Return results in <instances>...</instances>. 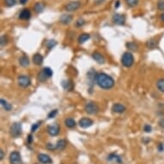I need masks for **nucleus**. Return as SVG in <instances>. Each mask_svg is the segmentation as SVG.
<instances>
[{
    "mask_svg": "<svg viewBox=\"0 0 164 164\" xmlns=\"http://www.w3.org/2000/svg\"><path fill=\"white\" fill-rule=\"evenodd\" d=\"M157 8L160 11H164V0H160V1L157 3Z\"/></svg>",
    "mask_w": 164,
    "mask_h": 164,
    "instance_id": "33",
    "label": "nucleus"
},
{
    "mask_svg": "<svg viewBox=\"0 0 164 164\" xmlns=\"http://www.w3.org/2000/svg\"><path fill=\"white\" fill-rule=\"evenodd\" d=\"M84 110L87 114H95L99 112V106L96 103L90 101L88 102L85 106H84Z\"/></svg>",
    "mask_w": 164,
    "mask_h": 164,
    "instance_id": "4",
    "label": "nucleus"
},
{
    "mask_svg": "<svg viewBox=\"0 0 164 164\" xmlns=\"http://www.w3.org/2000/svg\"><path fill=\"white\" fill-rule=\"evenodd\" d=\"M38 160L44 164H50L52 163V159L49 155H46V154H40L38 155Z\"/></svg>",
    "mask_w": 164,
    "mask_h": 164,
    "instance_id": "12",
    "label": "nucleus"
},
{
    "mask_svg": "<svg viewBox=\"0 0 164 164\" xmlns=\"http://www.w3.org/2000/svg\"><path fill=\"white\" fill-rule=\"evenodd\" d=\"M112 110L114 112V113H117V114H122L126 111V106L120 103H116V104H114L113 106H112Z\"/></svg>",
    "mask_w": 164,
    "mask_h": 164,
    "instance_id": "11",
    "label": "nucleus"
},
{
    "mask_svg": "<svg viewBox=\"0 0 164 164\" xmlns=\"http://www.w3.org/2000/svg\"><path fill=\"white\" fill-rule=\"evenodd\" d=\"M113 22L117 25H124L126 22V17L121 14H114L113 16Z\"/></svg>",
    "mask_w": 164,
    "mask_h": 164,
    "instance_id": "9",
    "label": "nucleus"
},
{
    "mask_svg": "<svg viewBox=\"0 0 164 164\" xmlns=\"http://www.w3.org/2000/svg\"><path fill=\"white\" fill-rule=\"evenodd\" d=\"M47 78H48V77L46 75V73H45L44 71L42 70V71L39 73V80H40V82H45Z\"/></svg>",
    "mask_w": 164,
    "mask_h": 164,
    "instance_id": "28",
    "label": "nucleus"
},
{
    "mask_svg": "<svg viewBox=\"0 0 164 164\" xmlns=\"http://www.w3.org/2000/svg\"><path fill=\"white\" fill-rule=\"evenodd\" d=\"M60 127L58 124H53V125H51L47 127V132L48 133L51 135V136H57L59 133H60Z\"/></svg>",
    "mask_w": 164,
    "mask_h": 164,
    "instance_id": "7",
    "label": "nucleus"
},
{
    "mask_svg": "<svg viewBox=\"0 0 164 164\" xmlns=\"http://www.w3.org/2000/svg\"><path fill=\"white\" fill-rule=\"evenodd\" d=\"M158 150L160 152H162L164 150V147H163V144H158Z\"/></svg>",
    "mask_w": 164,
    "mask_h": 164,
    "instance_id": "40",
    "label": "nucleus"
},
{
    "mask_svg": "<svg viewBox=\"0 0 164 164\" xmlns=\"http://www.w3.org/2000/svg\"><path fill=\"white\" fill-rule=\"evenodd\" d=\"M31 17V12L28 9H24L21 11L19 15V18L21 20H28Z\"/></svg>",
    "mask_w": 164,
    "mask_h": 164,
    "instance_id": "14",
    "label": "nucleus"
},
{
    "mask_svg": "<svg viewBox=\"0 0 164 164\" xmlns=\"http://www.w3.org/2000/svg\"><path fill=\"white\" fill-rule=\"evenodd\" d=\"M89 38H90V35H89V34H81V35L79 36V38H78V42H79L80 44H83V43H84L85 41H87Z\"/></svg>",
    "mask_w": 164,
    "mask_h": 164,
    "instance_id": "23",
    "label": "nucleus"
},
{
    "mask_svg": "<svg viewBox=\"0 0 164 164\" xmlns=\"http://www.w3.org/2000/svg\"><path fill=\"white\" fill-rule=\"evenodd\" d=\"M121 63L122 65L125 66V67H131L133 63H134V58H133V55L129 52H125L123 55H122V59H121Z\"/></svg>",
    "mask_w": 164,
    "mask_h": 164,
    "instance_id": "2",
    "label": "nucleus"
},
{
    "mask_svg": "<svg viewBox=\"0 0 164 164\" xmlns=\"http://www.w3.org/2000/svg\"><path fill=\"white\" fill-rule=\"evenodd\" d=\"M33 61H34V63L36 65H42V63H43V57L41 56V54H40V53L34 54V57H33Z\"/></svg>",
    "mask_w": 164,
    "mask_h": 164,
    "instance_id": "15",
    "label": "nucleus"
},
{
    "mask_svg": "<svg viewBox=\"0 0 164 164\" xmlns=\"http://www.w3.org/2000/svg\"><path fill=\"white\" fill-rule=\"evenodd\" d=\"M4 157H5V152H4L3 149H1V150H0V159L3 160Z\"/></svg>",
    "mask_w": 164,
    "mask_h": 164,
    "instance_id": "41",
    "label": "nucleus"
},
{
    "mask_svg": "<svg viewBox=\"0 0 164 164\" xmlns=\"http://www.w3.org/2000/svg\"><path fill=\"white\" fill-rule=\"evenodd\" d=\"M22 132V124H21V123L16 122V123H14V124L11 126V129H10L11 135L13 138H18L19 136H21Z\"/></svg>",
    "mask_w": 164,
    "mask_h": 164,
    "instance_id": "3",
    "label": "nucleus"
},
{
    "mask_svg": "<svg viewBox=\"0 0 164 164\" xmlns=\"http://www.w3.org/2000/svg\"><path fill=\"white\" fill-rule=\"evenodd\" d=\"M17 81H18V84L22 88H28L31 83L29 77L28 76H26V75H21L18 77Z\"/></svg>",
    "mask_w": 164,
    "mask_h": 164,
    "instance_id": "6",
    "label": "nucleus"
},
{
    "mask_svg": "<svg viewBox=\"0 0 164 164\" xmlns=\"http://www.w3.org/2000/svg\"><path fill=\"white\" fill-rule=\"evenodd\" d=\"M40 124H41V122H40H40L35 123V124H34V125L32 126V127H31V132H36V130H37V129H38V127L40 126Z\"/></svg>",
    "mask_w": 164,
    "mask_h": 164,
    "instance_id": "34",
    "label": "nucleus"
},
{
    "mask_svg": "<svg viewBox=\"0 0 164 164\" xmlns=\"http://www.w3.org/2000/svg\"><path fill=\"white\" fill-rule=\"evenodd\" d=\"M156 86L161 92L164 93V78H160L156 83Z\"/></svg>",
    "mask_w": 164,
    "mask_h": 164,
    "instance_id": "25",
    "label": "nucleus"
},
{
    "mask_svg": "<svg viewBox=\"0 0 164 164\" xmlns=\"http://www.w3.org/2000/svg\"><path fill=\"white\" fill-rule=\"evenodd\" d=\"M46 148H47L48 149H56V145L54 146L52 144H50V143H49V144H46Z\"/></svg>",
    "mask_w": 164,
    "mask_h": 164,
    "instance_id": "37",
    "label": "nucleus"
},
{
    "mask_svg": "<svg viewBox=\"0 0 164 164\" xmlns=\"http://www.w3.org/2000/svg\"><path fill=\"white\" fill-rule=\"evenodd\" d=\"M119 6H120V1H117V2H116V4H115V8H116V9H118V8H119Z\"/></svg>",
    "mask_w": 164,
    "mask_h": 164,
    "instance_id": "44",
    "label": "nucleus"
},
{
    "mask_svg": "<svg viewBox=\"0 0 164 164\" xmlns=\"http://www.w3.org/2000/svg\"><path fill=\"white\" fill-rule=\"evenodd\" d=\"M8 39L5 35H2L1 36V40H0V43H1V46H4L7 44Z\"/></svg>",
    "mask_w": 164,
    "mask_h": 164,
    "instance_id": "32",
    "label": "nucleus"
},
{
    "mask_svg": "<svg viewBox=\"0 0 164 164\" xmlns=\"http://www.w3.org/2000/svg\"><path fill=\"white\" fill-rule=\"evenodd\" d=\"M5 3L8 7H12L17 4V0H5Z\"/></svg>",
    "mask_w": 164,
    "mask_h": 164,
    "instance_id": "30",
    "label": "nucleus"
},
{
    "mask_svg": "<svg viewBox=\"0 0 164 164\" xmlns=\"http://www.w3.org/2000/svg\"><path fill=\"white\" fill-rule=\"evenodd\" d=\"M32 142H33V137H32V135H28V143L31 144Z\"/></svg>",
    "mask_w": 164,
    "mask_h": 164,
    "instance_id": "42",
    "label": "nucleus"
},
{
    "mask_svg": "<svg viewBox=\"0 0 164 164\" xmlns=\"http://www.w3.org/2000/svg\"><path fill=\"white\" fill-rule=\"evenodd\" d=\"M146 46L149 49H155L158 46V42L155 39H150L146 42Z\"/></svg>",
    "mask_w": 164,
    "mask_h": 164,
    "instance_id": "18",
    "label": "nucleus"
},
{
    "mask_svg": "<svg viewBox=\"0 0 164 164\" xmlns=\"http://www.w3.org/2000/svg\"><path fill=\"white\" fill-rule=\"evenodd\" d=\"M62 85H63V87H64V89H65L69 90V91H71V90L74 89V83H72V81H71V80L63 81Z\"/></svg>",
    "mask_w": 164,
    "mask_h": 164,
    "instance_id": "16",
    "label": "nucleus"
},
{
    "mask_svg": "<svg viewBox=\"0 0 164 164\" xmlns=\"http://www.w3.org/2000/svg\"><path fill=\"white\" fill-rule=\"evenodd\" d=\"M126 3L129 7H135L138 4V0H126Z\"/></svg>",
    "mask_w": 164,
    "mask_h": 164,
    "instance_id": "27",
    "label": "nucleus"
},
{
    "mask_svg": "<svg viewBox=\"0 0 164 164\" xmlns=\"http://www.w3.org/2000/svg\"><path fill=\"white\" fill-rule=\"evenodd\" d=\"M80 6H81V4L78 1H71L65 5V10L67 11H75L77 9H79Z\"/></svg>",
    "mask_w": 164,
    "mask_h": 164,
    "instance_id": "8",
    "label": "nucleus"
},
{
    "mask_svg": "<svg viewBox=\"0 0 164 164\" xmlns=\"http://www.w3.org/2000/svg\"><path fill=\"white\" fill-rule=\"evenodd\" d=\"M92 57H93V59H94L97 63H99V64H103V63L105 62V58L103 57L102 54L100 53V52H94V53L92 54Z\"/></svg>",
    "mask_w": 164,
    "mask_h": 164,
    "instance_id": "13",
    "label": "nucleus"
},
{
    "mask_svg": "<svg viewBox=\"0 0 164 164\" xmlns=\"http://www.w3.org/2000/svg\"><path fill=\"white\" fill-rule=\"evenodd\" d=\"M93 125V120L89 118H83L79 120V126L82 128H89Z\"/></svg>",
    "mask_w": 164,
    "mask_h": 164,
    "instance_id": "10",
    "label": "nucleus"
},
{
    "mask_svg": "<svg viewBox=\"0 0 164 164\" xmlns=\"http://www.w3.org/2000/svg\"><path fill=\"white\" fill-rule=\"evenodd\" d=\"M10 162L11 164H21L22 163V158L17 151H13L10 155Z\"/></svg>",
    "mask_w": 164,
    "mask_h": 164,
    "instance_id": "5",
    "label": "nucleus"
},
{
    "mask_svg": "<svg viewBox=\"0 0 164 164\" xmlns=\"http://www.w3.org/2000/svg\"><path fill=\"white\" fill-rule=\"evenodd\" d=\"M144 131L145 132H151L152 127H151L149 125H145L144 127Z\"/></svg>",
    "mask_w": 164,
    "mask_h": 164,
    "instance_id": "36",
    "label": "nucleus"
},
{
    "mask_svg": "<svg viewBox=\"0 0 164 164\" xmlns=\"http://www.w3.org/2000/svg\"><path fill=\"white\" fill-rule=\"evenodd\" d=\"M65 126H66L67 127H69V128H73V127H75V126H76L75 120H74L73 119H71V118L66 119L65 121Z\"/></svg>",
    "mask_w": 164,
    "mask_h": 164,
    "instance_id": "24",
    "label": "nucleus"
},
{
    "mask_svg": "<svg viewBox=\"0 0 164 164\" xmlns=\"http://www.w3.org/2000/svg\"><path fill=\"white\" fill-rule=\"evenodd\" d=\"M60 20V22H61L63 24H69V23L72 21V17L70 16V15L65 14V15L61 16Z\"/></svg>",
    "mask_w": 164,
    "mask_h": 164,
    "instance_id": "19",
    "label": "nucleus"
},
{
    "mask_svg": "<svg viewBox=\"0 0 164 164\" xmlns=\"http://www.w3.org/2000/svg\"><path fill=\"white\" fill-rule=\"evenodd\" d=\"M161 21H162V22H164V13L161 15Z\"/></svg>",
    "mask_w": 164,
    "mask_h": 164,
    "instance_id": "45",
    "label": "nucleus"
},
{
    "mask_svg": "<svg viewBox=\"0 0 164 164\" xmlns=\"http://www.w3.org/2000/svg\"><path fill=\"white\" fill-rule=\"evenodd\" d=\"M0 102H1V105L3 106V107L5 109L6 111H11L12 109V106L10 103H8L5 100L1 99V100H0Z\"/></svg>",
    "mask_w": 164,
    "mask_h": 164,
    "instance_id": "22",
    "label": "nucleus"
},
{
    "mask_svg": "<svg viewBox=\"0 0 164 164\" xmlns=\"http://www.w3.org/2000/svg\"><path fill=\"white\" fill-rule=\"evenodd\" d=\"M45 9V5L42 3V2H38L34 5V11L36 12V13H41Z\"/></svg>",
    "mask_w": 164,
    "mask_h": 164,
    "instance_id": "17",
    "label": "nucleus"
},
{
    "mask_svg": "<svg viewBox=\"0 0 164 164\" xmlns=\"http://www.w3.org/2000/svg\"><path fill=\"white\" fill-rule=\"evenodd\" d=\"M43 71H44V72L46 73V75L48 77V78L49 77H51L52 76V69L51 68H49V67H46V68H44L43 69Z\"/></svg>",
    "mask_w": 164,
    "mask_h": 164,
    "instance_id": "31",
    "label": "nucleus"
},
{
    "mask_svg": "<svg viewBox=\"0 0 164 164\" xmlns=\"http://www.w3.org/2000/svg\"><path fill=\"white\" fill-rule=\"evenodd\" d=\"M126 47L129 48L132 51H137L138 50V45L134 42H128L126 43Z\"/></svg>",
    "mask_w": 164,
    "mask_h": 164,
    "instance_id": "26",
    "label": "nucleus"
},
{
    "mask_svg": "<svg viewBox=\"0 0 164 164\" xmlns=\"http://www.w3.org/2000/svg\"><path fill=\"white\" fill-rule=\"evenodd\" d=\"M158 124H159V126H160L161 128H163V129H164V119L160 120H159V122H158Z\"/></svg>",
    "mask_w": 164,
    "mask_h": 164,
    "instance_id": "39",
    "label": "nucleus"
},
{
    "mask_svg": "<svg viewBox=\"0 0 164 164\" xmlns=\"http://www.w3.org/2000/svg\"><path fill=\"white\" fill-rule=\"evenodd\" d=\"M96 83L103 89H110L114 86V80L106 73H98L96 75Z\"/></svg>",
    "mask_w": 164,
    "mask_h": 164,
    "instance_id": "1",
    "label": "nucleus"
},
{
    "mask_svg": "<svg viewBox=\"0 0 164 164\" xmlns=\"http://www.w3.org/2000/svg\"><path fill=\"white\" fill-rule=\"evenodd\" d=\"M57 44V42L55 40H48L47 43H46V46L48 49H52L53 48V46H55Z\"/></svg>",
    "mask_w": 164,
    "mask_h": 164,
    "instance_id": "29",
    "label": "nucleus"
},
{
    "mask_svg": "<svg viewBox=\"0 0 164 164\" xmlns=\"http://www.w3.org/2000/svg\"><path fill=\"white\" fill-rule=\"evenodd\" d=\"M84 24V21L83 20V19H79L77 22V27H81V26H83Z\"/></svg>",
    "mask_w": 164,
    "mask_h": 164,
    "instance_id": "38",
    "label": "nucleus"
},
{
    "mask_svg": "<svg viewBox=\"0 0 164 164\" xmlns=\"http://www.w3.org/2000/svg\"><path fill=\"white\" fill-rule=\"evenodd\" d=\"M66 146V141L65 139H60L58 141L57 144H56V149L59 150H63Z\"/></svg>",
    "mask_w": 164,
    "mask_h": 164,
    "instance_id": "21",
    "label": "nucleus"
},
{
    "mask_svg": "<svg viewBox=\"0 0 164 164\" xmlns=\"http://www.w3.org/2000/svg\"><path fill=\"white\" fill-rule=\"evenodd\" d=\"M28 2V0H20V3L22 4V5H24V4H26Z\"/></svg>",
    "mask_w": 164,
    "mask_h": 164,
    "instance_id": "43",
    "label": "nucleus"
},
{
    "mask_svg": "<svg viewBox=\"0 0 164 164\" xmlns=\"http://www.w3.org/2000/svg\"><path fill=\"white\" fill-rule=\"evenodd\" d=\"M57 114H58V110H57V109H55V110H52V112L49 113V114H48V118H49V119H52V118H54V117L56 116Z\"/></svg>",
    "mask_w": 164,
    "mask_h": 164,
    "instance_id": "35",
    "label": "nucleus"
},
{
    "mask_svg": "<svg viewBox=\"0 0 164 164\" xmlns=\"http://www.w3.org/2000/svg\"><path fill=\"white\" fill-rule=\"evenodd\" d=\"M19 63H20V65H21L22 66H23V67H28V66L29 65V60H28V58L26 55H23V56H22V57L20 58Z\"/></svg>",
    "mask_w": 164,
    "mask_h": 164,
    "instance_id": "20",
    "label": "nucleus"
}]
</instances>
